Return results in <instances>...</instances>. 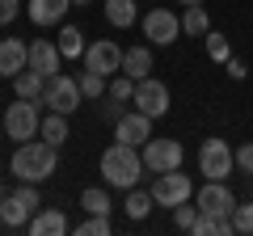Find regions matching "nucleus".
Returning a JSON list of instances; mask_svg holds the SVG:
<instances>
[{
  "label": "nucleus",
  "instance_id": "a878e982",
  "mask_svg": "<svg viewBox=\"0 0 253 236\" xmlns=\"http://www.w3.org/2000/svg\"><path fill=\"white\" fill-rule=\"evenodd\" d=\"M207 55H211V64H228L232 59V46H228V38L219 30H207Z\"/></svg>",
  "mask_w": 253,
  "mask_h": 236
},
{
  "label": "nucleus",
  "instance_id": "a211bd4d",
  "mask_svg": "<svg viewBox=\"0 0 253 236\" xmlns=\"http://www.w3.org/2000/svg\"><path fill=\"white\" fill-rule=\"evenodd\" d=\"M123 72L131 76V80H144V76L152 72V51H148V46H131V51H123Z\"/></svg>",
  "mask_w": 253,
  "mask_h": 236
},
{
  "label": "nucleus",
  "instance_id": "0eeeda50",
  "mask_svg": "<svg viewBox=\"0 0 253 236\" xmlns=\"http://www.w3.org/2000/svg\"><path fill=\"white\" fill-rule=\"evenodd\" d=\"M177 34H181V21H177V13H173V9L156 4V9L144 13V38H148L152 46H169V42H177Z\"/></svg>",
  "mask_w": 253,
  "mask_h": 236
},
{
  "label": "nucleus",
  "instance_id": "cd10ccee",
  "mask_svg": "<svg viewBox=\"0 0 253 236\" xmlns=\"http://www.w3.org/2000/svg\"><path fill=\"white\" fill-rule=\"evenodd\" d=\"M232 228L241 236H253V202H236L232 207Z\"/></svg>",
  "mask_w": 253,
  "mask_h": 236
},
{
  "label": "nucleus",
  "instance_id": "f8f14e48",
  "mask_svg": "<svg viewBox=\"0 0 253 236\" xmlns=\"http://www.w3.org/2000/svg\"><path fill=\"white\" fill-rule=\"evenodd\" d=\"M194 202H199V211L203 215H215V219H232V207H236V198H232V190H228L224 182H207L199 194H194Z\"/></svg>",
  "mask_w": 253,
  "mask_h": 236
},
{
  "label": "nucleus",
  "instance_id": "393cba45",
  "mask_svg": "<svg viewBox=\"0 0 253 236\" xmlns=\"http://www.w3.org/2000/svg\"><path fill=\"white\" fill-rule=\"evenodd\" d=\"M81 207L89 211V215H110V194L101 190V186H93V190L81 194Z\"/></svg>",
  "mask_w": 253,
  "mask_h": 236
},
{
  "label": "nucleus",
  "instance_id": "2f4dec72",
  "mask_svg": "<svg viewBox=\"0 0 253 236\" xmlns=\"http://www.w3.org/2000/svg\"><path fill=\"white\" fill-rule=\"evenodd\" d=\"M236 169L253 177V144H241V148H236Z\"/></svg>",
  "mask_w": 253,
  "mask_h": 236
},
{
  "label": "nucleus",
  "instance_id": "dca6fc26",
  "mask_svg": "<svg viewBox=\"0 0 253 236\" xmlns=\"http://www.w3.org/2000/svg\"><path fill=\"white\" fill-rule=\"evenodd\" d=\"M68 9H72V0H30L26 4V13H30L34 26H59Z\"/></svg>",
  "mask_w": 253,
  "mask_h": 236
},
{
  "label": "nucleus",
  "instance_id": "b1692460",
  "mask_svg": "<svg viewBox=\"0 0 253 236\" xmlns=\"http://www.w3.org/2000/svg\"><path fill=\"white\" fill-rule=\"evenodd\" d=\"M152 207H156L152 190H131V194H126V215H131V219H148Z\"/></svg>",
  "mask_w": 253,
  "mask_h": 236
},
{
  "label": "nucleus",
  "instance_id": "6ab92c4d",
  "mask_svg": "<svg viewBox=\"0 0 253 236\" xmlns=\"http://www.w3.org/2000/svg\"><path fill=\"white\" fill-rule=\"evenodd\" d=\"M135 17H139V13H135V0H106V21L114 30H131V26H135Z\"/></svg>",
  "mask_w": 253,
  "mask_h": 236
},
{
  "label": "nucleus",
  "instance_id": "aec40b11",
  "mask_svg": "<svg viewBox=\"0 0 253 236\" xmlns=\"http://www.w3.org/2000/svg\"><path fill=\"white\" fill-rule=\"evenodd\" d=\"M55 46H59L63 59H81V55L89 51V42H84V34H81L76 26H63V30H59V38H55Z\"/></svg>",
  "mask_w": 253,
  "mask_h": 236
},
{
  "label": "nucleus",
  "instance_id": "c85d7f7f",
  "mask_svg": "<svg viewBox=\"0 0 253 236\" xmlns=\"http://www.w3.org/2000/svg\"><path fill=\"white\" fill-rule=\"evenodd\" d=\"M76 80H81V93H84V97H106V76H97V72L84 68Z\"/></svg>",
  "mask_w": 253,
  "mask_h": 236
},
{
  "label": "nucleus",
  "instance_id": "c9c22d12",
  "mask_svg": "<svg viewBox=\"0 0 253 236\" xmlns=\"http://www.w3.org/2000/svg\"><path fill=\"white\" fill-rule=\"evenodd\" d=\"M177 4H203V0H177Z\"/></svg>",
  "mask_w": 253,
  "mask_h": 236
},
{
  "label": "nucleus",
  "instance_id": "4c0bfd02",
  "mask_svg": "<svg viewBox=\"0 0 253 236\" xmlns=\"http://www.w3.org/2000/svg\"><path fill=\"white\" fill-rule=\"evenodd\" d=\"M0 131H4V114H0Z\"/></svg>",
  "mask_w": 253,
  "mask_h": 236
},
{
  "label": "nucleus",
  "instance_id": "4468645a",
  "mask_svg": "<svg viewBox=\"0 0 253 236\" xmlns=\"http://www.w3.org/2000/svg\"><path fill=\"white\" fill-rule=\"evenodd\" d=\"M30 68V46L21 42V38H4L0 42V76H17V72H26Z\"/></svg>",
  "mask_w": 253,
  "mask_h": 236
},
{
  "label": "nucleus",
  "instance_id": "c756f323",
  "mask_svg": "<svg viewBox=\"0 0 253 236\" xmlns=\"http://www.w3.org/2000/svg\"><path fill=\"white\" fill-rule=\"evenodd\" d=\"M194 219H199V202L190 207V198H186V202H177V207H173V224H177L181 232H190V228H194Z\"/></svg>",
  "mask_w": 253,
  "mask_h": 236
},
{
  "label": "nucleus",
  "instance_id": "f704fd0d",
  "mask_svg": "<svg viewBox=\"0 0 253 236\" xmlns=\"http://www.w3.org/2000/svg\"><path fill=\"white\" fill-rule=\"evenodd\" d=\"M228 76H232V80H245V76H249V68H245V59H228Z\"/></svg>",
  "mask_w": 253,
  "mask_h": 236
},
{
  "label": "nucleus",
  "instance_id": "9b49d317",
  "mask_svg": "<svg viewBox=\"0 0 253 236\" xmlns=\"http://www.w3.org/2000/svg\"><path fill=\"white\" fill-rule=\"evenodd\" d=\"M131 106L144 110L148 118H165V114H169V89H165L161 80H152V76H144V80H135V97H131Z\"/></svg>",
  "mask_w": 253,
  "mask_h": 236
},
{
  "label": "nucleus",
  "instance_id": "ddd939ff",
  "mask_svg": "<svg viewBox=\"0 0 253 236\" xmlns=\"http://www.w3.org/2000/svg\"><path fill=\"white\" fill-rule=\"evenodd\" d=\"M152 122H156V118H148L144 110H131V114H123L114 122V139H118V144L139 148L144 139H152Z\"/></svg>",
  "mask_w": 253,
  "mask_h": 236
},
{
  "label": "nucleus",
  "instance_id": "412c9836",
  "mask_svg": "<svg viewBox=\"0 0 253 236\" xmlns=\"http://www.w3.org/2000/svg\"><path fill=\"white\" fill-rule=\"evenodd\" d=\"M211 21H207V9L203 4H186V13H181V34L190 38H207Z\"/></svg>",
  "mask_w": 253,
  "mask_h": 236
},
{
  "label": "nucleus",
  "instance_id": "6e6552de",
  "mask_svg": "<svg viewBox=\"0 0 253 236\" xmlns=\"http://www.w3.org/2000/svg\"><path fill=\"white\" fill-rule=\"evenodd\" d=\"M84 68L97 76H118L123 72V46L114 42V38H97V42H89V51H84Z\"/></svg>",
  "mask_w": 253,
  "mask_h": 236
},
{
  "label": "nucleus",
  "instance_id": "f257e3e1",
  "mask_svg": "<svg viewBox=\"0 0 253 236\" xmlns=\"http://www.w3.org/2000/svg\"><path fill=\"white\" fill-rule=\"evenodd\" d=\"M13 177L17 182H46L55 169H59V148L46 144V139H26V144H17V152H13L9 160Z\"/></svg>",
  "mask_w": 253,
  "mask_h": 236
},
{
  "label": "nucleus",
  "instance_id": "1a4fd4ad",
  "mask_svg": "<svg viewBox=\"0 0 253 236\" xmlns=\"http://www.w3.org/2000/svg\"><path fill=\"white\" fill-rule=\"evenodd\" d=\"M190 194H194V186H190V177L181 169H169V173H156V182H152V198L156 207H177V202H186Z\"/></svg>",
  "mask_w": 253,
  "mask_h": 236
},
{
  "label": "nucleus",
  "instance_id": "4be33fe9",
  "mask_svg": "<svg viewBox=\"0 0 253 236\" xmlns=\"http://www.w3.org/2000/svg\"><path fill=\"white\" fill-rule=\"evenodd\" d=\"M38 135H42L46 144L63 148V144H68V114H55V110H51V114L42 118V131H38Z\"/></svg>",
  "mask_w": 253,
  "mask_h": 236
},
{
  "label": "nucleus",
  "instance_id": "423d86ee",
  "mask_svg": "<svg viewBox=\"0 0 253 236\" xmlns=\"http://www.w3.org/2000/svg\"><path fill=\"white\" fill-rule=\"evenodd\" d=\"M81 101H84V93H81V80H76V76H63V72L46 76V84H42V106H51L55 114H76Z\"/></svg>",
  "mask_w": 253,
  "mask_h": 236
},
{
  "label": "nucleus",
  "instance_id": "72a5a7b5",
  "mask_svg": "<svg viewBox=\"0 0 253 236\" xmlns=\"http://www.w3.org/2000/svg\"><path fill=\"white\" fill-rule=\"evenodd\" d=\"M123 114H126V110H123V101H114V97H110L106 106H101V118H106V122H118Z\"/></svg>",
  "mask_w": 253,
  "mask_h": 236
},
{
  "label": "nucleus",
  "instance_id": "7ed1b4c3",
  "mask_svg": "<svg viewBox=\"0 0 253 236\" xmlns=\"http://www.w3.org/2000/svg\"><path fill=\"white\" fill-rule=\"evenodd\" d=\"M38 106H42V97H17L4 110V131H9V139L26 144V139H34L42 131V110Z\"/></svg>",
  "mask_w": 253,
  "mask_h": 236
},
{
  "label": "nucleus",
  "instance_id": "7c9ffc66",
  "mask_svg": "<svg viewBox=\"0 0 253 236\" xmlns=\"http://www.w3.org/2000/svg\"><path fill=\"white\" fill-rule=\"evenodd\" d=\"M76 232L81 236H110V215H89Z\"/></svg>",
  "mask_w": 253,
  "mask_h": 236
},
{
  "label": "nucleus",
  "instance_id": "e433bc0d",
  "mask_svg": "<svg viewBox=\"0 0 253 236\" xmlns=\"http://www.w3.org/2000/svg\"><path fill=\"white\" fill-rule=\"evenodd\" d=\"M72 4H89V0H72Z\"/></svg>",
  "mask_w": 253,
  "mask_h": 236
},
{
  "label": "nucleus",
  "instance_id": "2eb2a0df",
  "mask_svg": "<svg viewBox=\"0 0 253 236\" xmlns=\"http://www.w3.org/2000/svg\"><path fill=\"white\" fill-rule=\"evenodd\" d=\"M59 46L55 42H46V38H34V42H30V68H34V72H42V76H55L59 72Z\"/></svg>",
  "mask_w": 253,
  "mask_h": 236
},
{
  "label": "nucleus",
  "instance_id": "f03ea898",
  "mask_svg": "<svg viewBox=\"0 0 253 236\" xmlns=\"http://www.w3.org/2000/svg\"><path fill=\"white\" fill-rule=\"evenodd\" d=\"M101 177H106V186H114V190H135L139 177H144V156L131 144H118L114 139V148L101 152Z\"/></svg>",
  "mask_w": 253,
  "mask_h": 236
},
{
  "label": "nucleus",
  "instance_id": "bb28decb",
  "mask_svg": "<svg viewBox=\"0 0 253 236\" xmlns=\"http://www.w3.org/2000/svg\"><path fill=\"white\" fill-rule=\"evenodd\" d=\"M110 97H114V101H123V106H126V101L135 97V80H131V76H126V72L110 76Z\"/></svg>",
  "mask_w": 253,
  "mask_h": 236
},
{
  "label": "nucleus",
  "instance_id": "39448f33",
  "mask_svg": "<svg viewBox=\"0 0 253 236\" xmlns=\"http://www.w3.org/2000/svg\"><path fill=\"white\" fill-rule=\"evenodd\" d=\"M232 169H236V152L228 148V139H219V135L203 139V148H199V173L203 177L207 182H224V177H232Z\"/></svg>",
  "mask_w": 253,
  "mask_h": 236
},
{
  "label": "nucleus",
  "instance_id": "f3484780",
  "mask_svg": "<svg viewBox=\"0 0 253 236\" xmlns=\"http://www.w3.org/2000/svg\"><path fill=\"white\" fill-rule=\"evenodd\" d=\"M30 232H34V236H63V232H68V215H63V211L59 207H38L34 211V219H30Z\"/></svg>",
  "mask_w": 253,
  "mask_h": 236
},
{
  "label": "nucleus",
  "instance_id": "473e14b6",
  "mask_svg": "<svg viewBox=\"0 0 253 236\" xmlns=\"http://www.w3.org/2000/svg\"><path fill=\"white\" fill-rule=\"evenodd\" d=\"M17 13H21V0H0V26H9Z\"/></svg>",
  "mask_w": 253,
  "mask_h": 236
},
{
  "label": "nucleus",
  "instance_id": "58836bf2",
  "mask_svg": "<svg viewBox=\"0 0 253 236\" xmlns=\"http://www.w3.org/2000/svg\"><path fill=\"white\" fill-rule=\"evenodd\" d=\"M0 198H4V190H0Z\"/></svg>",
  "mask_w": 253,
  "mask_h": 236
},
{
  "label": "nucleus",
  "instance_id": "9d476101",
  "mask_svg": "<svg viewBox=\"0 0 253 236\" xmlns=\"http://www.w3.org/2000/svg\"><path fill=\"white\" fill-rule=\"evenodd\" d=\"M181 139H148L144 144V169L148 173H169L181 169Z\"/></svg>",
  "mask_w": 253,
  "mask_h": 236
},
{
  "label": "nucleus",
  "instance_id": "5701e85b",
  "mask_svg": "<svg viewBox=\"0 0 253 236\" xmlns=\"http://www.w3.org/2000/svg\"><path fill=\"white\" fill-rule=\"evenodd\" d=\"M42 84H46V76L34 72V68H26V72L13 76V89H17V97H42Z\"/></svg>",
  "mask_w": 253,
  "mask_h": 236
},
{
  "label": "nucleus",
  "instance_id": "20e7f679",
  "mask_svg": "<svg viewBox=\"0 0 253 236\" xmlns=\"http://www.w3.org/2000/svg\"><path fill=\"white\" fill-rule=\"evenodd\" d=\"M38 207H42V194L34 190V182H21L9 198H0V224L4 228H26Z\"/></svg>",
  "mask_w": 253,
  "mask_h": 236
}]
</instances>
